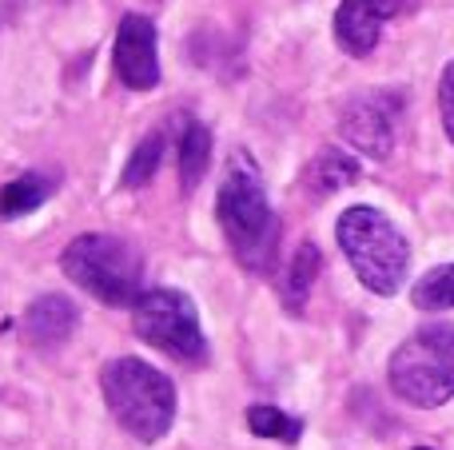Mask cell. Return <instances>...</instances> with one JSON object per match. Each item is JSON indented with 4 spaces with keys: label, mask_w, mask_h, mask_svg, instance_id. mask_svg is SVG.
<instances>
[{
    "label": "cell",
    "mask_w": 454,
    "mask_h": 450,
    "mask_svg": "<svg viewBox=\"0 0 454 450\" xmlns=\"http://www.w3.org/2000/svg\"><path fill=\"white\" fill-rule=\"evenodd\" d=\"M439 112H442V128H447V136L454 144V60L447 64V72L439 80Z\"/></svg>",
    "instance_id": "ac0fdd59"
},
{
    "label": "cell",
    "mask_w": 454,
    "mask_h": 450,
    "mask_svg": "<svg viewBox=\"0 0 454 450\" xmlns=\"http://www.w3.org/2000/svg\"><path fill=\"white\" fill-rule=\"evenodd\" d=\"M52 191H56V175H48V172L16 175V180L4 183V191H0V215H4V220H16V215L36 212Z\"/></svg>",
    "instance_id": "8fae6325"
},
{
    "label": "cell",
    "mask_w": 454,
    "mask_h": 450,
    "mask_svg": "<svg viewBox=\"0 0 454 450\" xmlns=\"http://www.w3.org/2000/svg\"><path fill=\"white\" fill-rule=\"evenodd\" d=\"M132 327L144 343L168 351L180 363H204L207 359V343H204V331H200L196 303L184 291L148 287L132 307Z\"/></svg>",
    "instance_id": "8992f818"
},
{
    "label": "cell",
    "mask_w": 454,
    "mask_h": 450,
    "mask_svg": "<svg viewBox=\"0 0 454 450\" xmlns=\"http://www.w3.org/2000/svg\"><path fill=\"white\" fill-rule=\"evenodd\" d=\"M411 299H415V307H423V311L454 307V263L427 271V275L415 283V295H411Z\"/></svg>",
    "instance_id": "9a60e30c"
},
{
    "label": "cell",
    "mask_w": 454,
    "mask_h": 450,
    "mask_svg": "<svg viewBox=\"0 0 454 450\" xmlns=\"http://www.w3.org/2000/svg\"><path fill=\"white\" fill-rule=\"evenodd\" d=\"M207 159H212V132L204 124H184L180 132V183L184 191H196L200 180L207 172Z\"/></svg>",
    "instance_id": "5bb4252c"
},
{
    "label": "cell",
    "mask_w": 454,
    "mask_h": 450,
    "mask_svg": "<svg viewBox=\"0 0 454 450\" xmlns=\"http://www.w3.org/2000/svg\"><path fill=\"white\" fill-rule=\"evenodd\" d=\"M76 331V307L64 295H40L28 311H24V339L36 351H56L68 343Z\"/></svg>",
    "instance_id": "30bf717a"
},
{
    "label": "cell",
    "mask_w": 454,
    "mask_h": 450,
    "mask_svg": "<svg viewBox=\"0 0 454 450\" xmlns=\"http://www.w3.org/2000/svg\"><path fill=\"white\" fill-rule=\"evenodd\" d=\"M391 391L411 407H442L454 399V327L431 323L391 355Z\"/></svg>",
    "instance_id": "5b68a950"
},
{
    "label": "cell",
    "mask_w": 454,
    "mask_h": 450,
    "mask_svg": "<svg viewBox=\"0 0 454 450\" xmlns=\"http://www.w3.org/2000/svg\"><path fill=\"white\" fill-rule=\"evenodd\" d=\"M108 411L116 423L140 443H160L176 419V387L164 371H156L144 359H112L100 375Z\"/></svg>",
    "instance_id": "7a4b0ae2"
},
{
    "label": "cell",
    "mask_w": 454,
    "mask_h": 450,
    "mask_svg": "<svg viewBox=\"0 0 454 450\" xmlns=\"http://www.w3.org/2000/svg\"><path fill=\"white\" fill-rule=\"evenodd\" d=\"M419 450H427V446H419Z\"/></svg>",
    "instance_id": "d6986e66"
},
{
    "label": "cell",
    "mask_w": 454,
    "mask_h": 450,
    "mask_svg": "<svg viewBox=\"0 0 454 450\" xmlns=\"http://www.w3.org/2000/svg\"><path fill=\"white\" fill-rule=\"evenodd\" d=\"M215 215H220V228L227 244H231L235 260L251 271H263L275 255V244H279V220L267 204L255 159L243 156V151H231V159L223 167Z\"/></svg>",
    "instance_id": "6da1fadb"
},
{
    "label": "cell",
    "mask_w": 454,
    "mask_h": 450,
    "mask_svg": "<svg viewBox=\"0 0 454 450\" xmlns=\"http://www.w3.org/2000/svg\"><path fill=\"white\" fill-rule=\"evenodd\" d=\"M355 180H359V164L339 148H323L319 156L307 164V175H303V183L315 196H331V191L347 188V183H355Z\"/></svg>",
    "instance_id": "7c38bea8"
},
{
    "label": "cell",
    "mask_w": 454,
    "mask_h": 450,
    "mask_svg": "<svg viewBox=\"0 0 454 450\" xmlns=\"http://www.w3.org/2000/svg\"><path fill=\"white\" fill-rule=\"evenodd\" d=\"M160 159H164V136H160V132L144 136L140 148H136L132 159H128V167H124V175H120V183H124V188H144V183L156 175Z\"/></svg>",
    "instance_id": "e0dca14e"
},
{
    "label": "cell",
    "mask_w": 454,
    "mask_h": 450,
    "mask_svg": "<svg viewBox=\"0 0 454 450\" xmlns=\"http://www.w3.org/2000/svg\"><path fill=\"white\" fill-rule=\"evenodd\" d=\"M64 275L76 287H84L92 299L108 303V307H136L140 299V255L128 239L104 236V231H88L76 236L64 247Z\"/></svg>",
    "instance_id": "277c9868"
},
{
    "label": "cell",
    "mask_w": 454,
    "mask_h": 450,
    "mask_svg": "<svg viewBox=\"0 0 454 450\" xmlns=\"http://www.w3.org/2000/svg\"><path fill=\"white\" fill-rule=\"evenodd\" d=\"M403 92L395 88H371L347 100L343 116H339V132L351 148H359L363 156L383 159L391 156L395 136H399V120H403Z\"/></svg>",
    "instance_id": "52a82bcc"
},
{
    "label": "cell",
    "mask_w": 454,
    "mask_h": 450,
    "mask_svg": "<svg viewBox=\"0 0 454 450\" xmlns=\"http://www.w3.org/2000/svg\"><path fill=\"white\" fill-rule=\"evenodd\" d=\"M319 263H323V255H319V247L315 244H299V252L291 255L287 271H283V283H279L283 287V303H287L291 311H303L315 275H319Z\"/></svg>",
    "instance_id": "4fadbf2b"
},
{
    "label": "cell",
    "mask_w": 454,
    "mask_h": 450,
    "mask_svg": "<svg viewBox=\"0 0 454 450\" xmlns=\"http://www.w3.org/2000/svg\"><path fill=\"white\" fill-rule=\"evenodd\" d=\"M335 236H339L347 263L355 268V275H359V283L367 291H375V295L399 291L411 268V247H407V236L383 212H375L367 204L347 207L339 215Z\"/></svg>",
    "instance_id": "3957f363"
},
{
    "label": "cell",
    "mask_w": 454,
    "mask_h": 450,
    "mask_svg": "<svg viewBox=\"0 0 454 450\" xmlns=\"http://www.w3.org/2000/svg\"><path fill=\"white\" fill-rule=\"evenodd\" d=\"M116 72L128 88L148 92L160 84V52H156V24L144 12H128L116 28Z\"/></svg>",
    "instance_id": "9c48e42d"
},
{
    "label": "cell",
    "mask_w": 454,
    "mask_h": 450,
    "mask_svg": "<svg viewBox=\"0 0 454 450\" xmlns=\"http://www.w3.org/2000/svg\"><path fill=\"white\" fill-rule=\"evenodd\" d=\"M247 427H251V435L279 438V443H299V435H303V423H299L295 415L275 411V407H251V411H247Z\"/></svg>",
    "instance_id": "2e32d148"
},
{
    "label": "cell",
    "mask_w": 454,
    "mask_h": 450,
    "mask_svg": "<svg viewBox=\"0 0 454 450\" xmlns=\"http://www.w3.org/2000/svg\"><path fill=\"white\" fill-rule=\"evenodd\" d=\"M423 0H343L335 12V40L347 56H367L375 52L379 36H383L387 20L407 16Z\"/></svg>",
    "instance_id": "ba28073f"
}]
</instances>
